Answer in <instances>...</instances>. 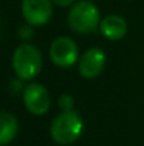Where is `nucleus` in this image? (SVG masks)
I'll list each match as a JSON object with an SVG mask.
<instances>
[{"instance_id":"9","label":"nucleus","mask_w":144,"mask_h":146,"mask_svg":"<svg viewBox=\"0 0 144 146\" xmlns=\"http://www.w3.org/2000/svg\"><path fill=\"white\" fill-rule=\"evenodd\" d=\"M0 125H1V129H0V145L6 146L7 143H10L14 139V136L17 135L18 122H17V119L11 113L1 112V115H0Z\"/></svg>"},{"instance_id":"3","label":"nucleus","mask_w":144,"mask_h":146,"mask_svg":"<svg viewBox=\"0 0 144 146\" xmlns=\"http://www.w3.org/2000/svg\"><path fill=\"white\" fill-rule=\"evenodd\" d=\"M13 70L20 80L30 81L36 78L43 67V57L40 50L33 44H21L13 54Z\"/></svg>"},{"instance_id":"11","label":"nucleus","mask_w":144,"mask_h":146,"mask_svg":"<svg viewBox=\"0 0 144 146\" xmlns=\"http://www.w3.org/2000/svg\"><path fill=\"white\" fill-rule=\"evenodd\" d=\"M33 36H34V30H33V26L31 24L26 23V24H23V26L18 27V37L21 40H31Z\"/></svg>"},{"instance_id":"8","label":"nucleus","mask_w":144,"mask_h":146,"mask_svg":"<svg viewBox=\"0 0 144 146\" xmlns=\"http://www.w3.org/2000/svg\"><path fill=\"white\" fill-rule=\"evenodd\" d=\"M99 29H100L102 34L107 40H112V41L122 40L127 33L126 20L123 17L117 16V14H109V16L103 17Z\"/></svg>"},{"instance_id":"4","label":"nucleus","mask_w":144,"mask_h":146,"mask_svg":"<svg viewBox=\"0 0 144 146\" xmlns=\"http://www.w3.org/2000/svg\"><path fill=\"white\" fill-rule=\"evenodd\" d=\"M49 57L57 67L68 68L78 61V46L69 37H58L51 43Z\"/></svg>"},{"instance_id":"5","label":"nucleus","mask_w":144,"mask_h":146,"mask_svg":"<svg viewBox=\"0 0 144 146\" xmlns=\"http://www.w3.org/2000/svg\"><path fill=\"white\" fill-rule=\"evenodd\" d=\"M23 101H24V106L27 108V111L38 116L44 115L51 105V98H49L47 88L37 82L28 84L24 88Z\"/></svg>"},{"instance_id":"10","label":"nucleus","mask_w":144,"mask_h":146,"mask_svg":"<svg viewBox=\"0 0 144 146\" xmlns=\"http://www.w3.org/2000/svg\"><path fill=\"white\" fill-rule=\"evenodd\" d=\"M58 104H59V108L62 109V112L72 111V108H74V98L69 94H62L59 97V99H58Z\"/></svg>"},{"instance_id":"7","label":"nucleus","mask_w":144,"mask_h":146,"mask_svg":"<svg viewBox=\"0 0 144 146\" xmlns=\"http://www.w3.org/2000/svg\"><path fill=\"white\" fill-rule=\"evenodd\" d=\"M105 62H106V55H105L103 50L93 47V48L85 51L84 55L79 58L78 71L84 78L93 80L102 74V71L105 68Z\"/></svg>"},{"instance_id":"12","label":"nucleus","mask_w":144,"mask_h":146,"mask_svg":"<svg viewBox=\"0 0 144 146\" xmlns=\"http://www.w3.org/2000/svg\"><path fill=\"white\" fill-rule=\"evenodd\" d=\"M51 1H54L57 6H61V7H65V6H69V4H72L75 0H51Z\"/></svg>"},{"instance_id":"2","label":"nucleus","mask_w":144,"mask_h":146,"mask_svg":"<svg viewBox=\"0 0 144 146\" xmlns=\"http://www.w3.org/2000/svg\"><path fill=\"white\" fill-rule=\"evenodd\" d=\"M100 14L95 3L81 0L75 3L68 13V24L75 33L89 34L100 27Z\"/></svg>"},{"instance_id":"6","label":"nucleus","mask_w":144,"mask_h":146,"mask_svg":"<svg viewBox=\"0 0 144 146\" xmlns=\"http://www.w3.org/2000/svg\"><path fill=\"white\" fill-rule=\"evenodd\" d=\"M21 14L26 23L33 27H40L47 24L52 16L51 0H23Z\"/></svg>"},{"instance_id":"1","label":"nucleus","mask_w":144,"mask_h":146,"mask_svg":"<svg viewBox=\"0 0 144 146\" xmlns=\"http://www.w3.org/2000/svg\"><path fill=\"white\" fill-rule=\"evenodd\" d=\"M84 121L76 111H65L57 115L51 123V138L58 145H69L79 139Z\"/></svg>"}]
</instances>
